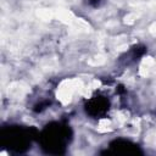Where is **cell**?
Segmentation results:
<instances>
[{
    "label": "cell",
    "mask_w": 156,
    "mask_h": 156,
    "mask_svg": "<svg viewBox=\"0 0 156 156\" xmlns=\"http://www.w3.org/2000/svg\"><path fill=\"white\" fill-rule=\"evenodd\" d=\"M43 136H44L46 145H49L50 147H56V146L60 147L65 145L66 138L68 136V128L66 126L55 124L54 127L46 128Z\"/></svg>",
    "instance_id": "1"
},
{
    "label": "cell",
    "mask_w": 156,
    "mask_h": 156,
    "mask_svg": "<svg viewBox=\"0 0 156 156\" xmlns=\"http://www.w3.org/2000/svg\"><path fill=\"white\" fill-rule=\"evenodd\" d=\"M108 108V101L105 98L98 96L91 99L87 105V112L91 116H101Z\"/></svg>",
    "instance_id": "2"
},
{
    "label": "cell",
    "mask_w": 156,
    "mask_h": 156,
    "mask_svg": "<svg viewBox=\"0 0 156 156\" xmlns=\"http://www.w3.org/2000/svg\"><path fill=\"white\" fill-rule=\"evenodd\" d=\"M88 4L91 5V6H94V7H96V6L100 5V0H88Z\"/></svg>",
    "instance_id": "3"
}]
</instances>
